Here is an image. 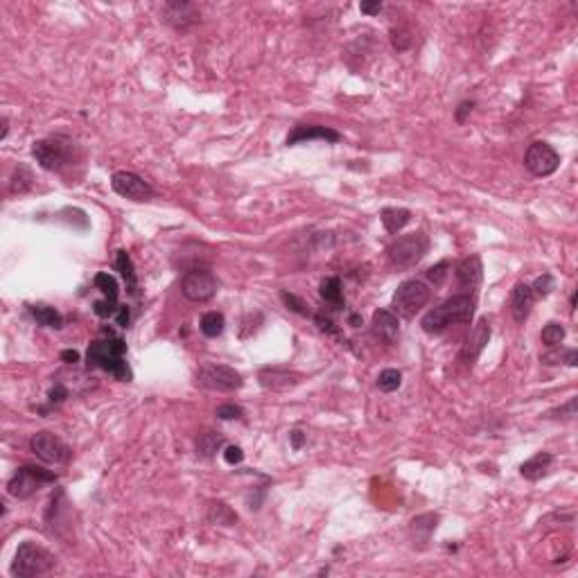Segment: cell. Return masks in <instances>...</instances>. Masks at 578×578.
Instances as JSON below:
<instances>
[{
	"label": "cell",
	"mask_w": 578,
	"mask_h": 578,
	"mask_svg": "<svg viewBox=\"0 0 578 578\" xmlns=\"http://www.w3.org/2000/svg\"><path fill=\"white\" fill-rule=\"evenodd\" d=\"M475 296L472 294H457L452 298H447L445 303H441L438 307L429 309V312L422 316V330L427 335H441L450 325H459V323H470L472 316H475Z\"/></svg>",
	"instance_id": "1"
},
{
	"label": "cell",
	"mask_w": 578,
	"mask_h": 578,
	"mask_svg": "<svg viewBox=\"0 0 578 578\" xmlns=\"http://www.w3.org/2000/svg\"><path fill=\"white\" fill-rule=\"evenodd\" d=\"M127 355V344L120 337H107V339H97L88 346L86 362L93 369H102L104 373H109L120 382L132 380V369L125 360Z\"/></svg>",
	"instance_id": "2"
},
{
	"label": "cell",
	"mask_w": 578,
	"mask_h": 578,
	"mask_svg": "<svg viewBox=\"0 0 578 578\" xmlns=\"http://www.w3.org/2000/svg\"><path fill=\"white\" fill-rule=\"evenodd\" d=\"M32 156L45 172H63L66 167L77 163L79 149L66 136H50L41 138L32 145Z\"/></svg>",
	"instance_id": "3"
},
{
	"label": "cell",
	"mask_w": 578,
	"mask_h": 578,
	"mask_svg": "<svg viewBox=\"0 0 578 578\" xmlns=\"http://www.w3.org/2000/svg\"><path fill=\"white\" fill-rule=\"evenodd\" d=\"M54 565H56V558L52 551H48L43 544L25 540L16 549L10 572L16 578H37V576L50 574Z\"/></svg>",
	"instance_id": "4"
},
{
	"label": "cell",
	"mask_w": 578,
	"mask_h": 578,
	"mask_svg": "<svg viewBox=\"0 0 578 578\" xmlns=\"http://www.w3.org/2000/svg\"><path fill=\"white\" fill-rule=\"evenodd\" d=\"M427 251H429V238L422 231H416L391 242V247L386 249V256L393 269L404 271L416 267L427 256Z\"/></svg>",
	"instance_id": "5"
},
{
	"label": "cell",
	"mask_w": 578,
	"mask_h": 578,
	"mask_svg": "<svg viewBox=\"0 0 578 578\" xmlns=\"http://www.w3.org/2000/svg\"><path fill=\"white\" fill-rule=\"evenodd\" d=\"M56 475L50 470L41 468V466H23L12 475V479L7 482V493L14 499H30L32 495H37L41 488L48 484H54Z\"/></svg>",
	"instance_id": "6"
},
{
	"label": "cell",
	"mask_w": 578,
	"mask_h": 578,
	"mask_svg": "<svg viewBox=\"0 0 578 578\" xmlns=\"http://www.w3.org/2000/svg\"><path fill=\"white\" fill-rule=\"evenodd\" d=\"M431 298V289L427 282L422 280H404L400 287L395 289L393 300H391V307L398 316H404V319H411L416 316L422 307L429 303Z\"/></svg>",
	"instance_id": "7"
},
{
	"label": "cell",
	"mask_w": 578,
	"mask_h": 578,
	"mask_svg": "<svg viewBox=\"0 0 578 578\" xmlns=\"http://www.w3.org/2000/svg\"><path fill=\"white\" fill-rule=\"evenodd\" d=\"M194 384L199 389L206 391H222V393H231V391L242 389L244 380L242 373L235 371L233 366L226 364H208L199 369L197 378H194Z\"/></svg>",
	"instance_id": "8"
},
{
	"label": "cell",
	"mask_w": 578,
	"mask_h": 578,
	"mask_svg": "<svg viewBox=\"0 0 578 578\" xmlns=\"http://www.w3.org/2000/svg\"><path fill=\"white\" fill-rule=\"evenodd\" d=\"M219 291V280L215 273L203 267H194L181 280V294L192 303H206Z\"/></svg>",
	"instance_id": "9"
},
{
	"label": "cell",
	"mask_w": 578,
	"mask_h": 578,
	"mask_svg": "<svg viewBox=\"0 0 578 578\" xmlns=\"http://www.w3.org/2000/svg\"><path fill=\"white\" fill-rule=\"evenodd\" d=\"M30 450L37 459H41L43 463H52V466L68 463L72 457L70 445L63 443L59 436L52 434V431H37V434L30 438Z\"/></svg>",
	"instance_id": "10"
},
{
	"label": "cell",
	"mask_w": 578,
	"mask_h": 578,
	"mask_svg": "<svg viewBox=\"0 0 578 578\" xmlns=\"http://www.w3.org/2000/svg\"><path fill=\"white\" fill-rule=\"evenodd\" d=\"M524 165L533 176H551L560 167V154L549 143L535 141L524 154Z\"/></svg>",
	"instance_id": "11"
},
{
	"label": "cell",
	"mask_w": 578,
	"mask_h": 578,
	"mask_svg": "<svg viewBox=\"0 0 578 578\" xmlns=\"http://www.w3.org/2000/svg\"><path fill=\"white\" fill-rule=\"evenodd\" d=\"M111 188L122 199L129 201H149L154 197L152 185L143 176H138L136 172H127V169H120L111 176Z\"/></svg>",
	"instance_id": "12"
},
{
	"label": "cell",
	"mask_w": 578,
	"mask_h": 578,
	"mask_svg": "<svg viewBox=\"0 0 578 578\" xmlns=\"http://www.w3.org/2000/svg\"><path fill=\"white\" fill-rule=\"evenodd\" d=\"M371 332L380 344L393 346L398 341V335H400V321H398V316L391 309H375L371 321Z\"/></svg>",
	"instance_id": "13"
},
{
	"label": "cell",
	"mask_w": 578,
	"mask_h": 578,
	"mask_svg": "<svg viewBox=\"0 0 578 578\" xmlns=\"http://www.w3.org/2000/svg\"><path fill=\"white\" fill-rule=\"evenodd\" d=\"M300 373L289 369H278V366H267L258 373V384L265 391H289L300 382Z\"/></svg>",
	"instance_id": "14"
},
{
	"label": "cell",
	"mask_w": 578,
	"mask_h": 578,
	"mask_svg": "<svg viewBox=\"0 0 578 578\" xmlns=\"http://www.w3.org/2000/svg\"><path fill=\"white\" fill-rule=\"evenodd\" d=\"M163 16H165V21L172 28L185 30L199 21V10L197 5L185 3V0H169V3L163 5Z\"/></svg>",
	"instance_id": "15"
},
{
	"label": "cell",
	"mask_w": 578,
	"mask_h": 578,
	"mask_svg": "<svg viewBox=\"0 0 578 578\" xmlns=\"http://www.w3.org/2000/svg\"><path fill=\"white\" fill-rule=\"evenodd\" d=\"M309 141H325V143H339L341 141V134L335 132L332 127H325V125H298L294 127V132L287 136V141L285 145H289V147H294L298 143H309Z\"/></svg>",
	"instance_id": "16"
},
{
	"label": "cell",
	"mask_w": 578,
	"mask_h": 578,
	"mask_svg": "<svg viewBox=\"0 0 578 578\" xmlns=\"http://www.w3.org/2000/svg\"><path fill=\"white\" fill-rule=\"evenodd\" d=\"M535 303V296H533V289L531 285L526 282H517L515 287L510 291V298H508V307H510V314L515 323H524L528 319V314H531Z\"/></svg>",
	"instance_id": "17"
},
{
	"label": "cell",
	"mask_w": 578,
	"mask_h": 578,
	"mask_svg": "<svg viewBox=\"0 0 578 578\" xmlns=\"http://www.w3.org/2000/svg\"><path fill=\"white\" fill-rule=\"evenodd\" d=\"M488 341H491V323H488L486 319H482L475 328H472L470 337L466 339V344H463L461 360L466 364H472L479 355H482V350L486 348Z\"/></svg>",
	"instance_id": "18"
},
{
	"label": "cell",
	"mask_w": 578,
	"mask_h": 578,
	"mask_svg": "<svg viewBox=\"0 0 578 578\" xmlns=\"http://www.w3.org/2000/svg\"><path fill=\"white\" fill-rule=\"evenodd\" d=\"M454 273H457L459 287L466 289V294H470L472 289L479 287V282H482V278H484L482 258H479V256H468V258H463Z\"/></svg>",
	"instance_id": "19"
},
{
	"label": "cell",
	"mask_w": 578,
	"mask_h": 578,
	"mask_svg": "<svg viewBox=\"0 0 578 578\" xmlns=\"http://www.w3.org/2000/svg\"><path fill=\"white\" fill-rule=\"evenodd\" d=\"M553 461L556 459H553L551 452H538L519 466V475H522L526 482H540L542 477H547L551 472Z\"/></svg>",
	"instance_id": "20"
},
{
	"label": "cell",
	"mask_w": 578,
	"mask_h": 578,
	"mask_svg": "<svg viewBox=\"0 0 578 578\" xmlns=\"http://www.w3.org/2000/svg\"><path fill=\"white\" fill-rule=\"evenodd\" d=\"M319 294L328 305H332L335 309H341L344 303V289H341V280L337 276H328V278H323L319 285Z\"/></svg>",
	"instance_id": "21"
},
{
	"label": "cell",
	"mask_w": 578,
	"mask_h": 578,
	"mask_svg": "<svg viewBox=\"0 0 578 578\" xmlns=\"http://www.w3.org/2000/svg\"><path fill=\"white\" fill-rule=\"evenodd\" d=\"M438 519H441V517H438L436 513H425V515L413 517V519H411V526H409L413 540L425 544V542L429 540V535L436 531Z\"/></svg>",
	"instance_id": "22"
},
{
	"label": "cell",
	"mask_w": 578,
	"mask_h": 578,
	"mask_svg": "<svg viewBox=\"0 0 578 578\" xmlns=\"http://www.w3.org/2000/svg\"><path fill=\"white\" fill-rule=\"evenodd\" d=\"M380 219H382V224H384V229L393 235L398 231H402L406 224H409V219H411V210H406V208H384L380 213Z\"/></svg>",
	"instance_id": "23"
},
{
	"label": "cell",
	"mask_w": 578,
	"mask_h": 578,
	"mask_svg": "<svg viewBox=\"0 0 578 578\" xmlns=\"http://www.w3.org/2000/svg\"><path fill=\"white\" fill-rule=\"evenodd\" d=\"M208 519L217 526H233L238 522V513H235L226 502H210L208 504Z\"/></svg>",
	"instance_id": "24"
},
{
	"label": "cell",
	"mask_w": 578,
	"mask_h": 578,
	"mask_svg": "<svg viewBox=\"0 0 578 578\" xmlns=\"http://www.w3.org/2000/svg\"><path fill=\"white\" fill-rule=\"evenodd\" d=\"M34 174L28 165H19L14 169V174L10 176V192L12 194H28L34 188Z\"/></svg>",
	"instance_id": "25"
},
{
	"label": "cell",
	"mask_w": 578,
	"mask_h": 578,
	"mask_svg": "<svg viewBox=\"0 0 578 578\" xmlns=\"http://www.w3.org/2000/svg\"><path fill=\"white\" fill-rule=\"evenodd\" d=\"M116 269L120 271L122 280H125L129 294H136V289H138V278H136L134 262H132V258H129L127 251H118V256H116Z\"/></svg>",
	"instance_id": "26"
},
{
	"label": "cell",
	"mask_w": 578,
	"mask_h": 578,
	"mask_svg": "<svg viewBox=\"0 0 578 578\" xmlns=\"http://www.w3.org/2000/svg\"><path fill=\"white\" fill-rule=\"evenodd\" d=\"M30 314L34 316V321L39 325H45V328L59 330L61 325H63V316L56 312L54 307H50V305H32Z\"/></svg>",
	"instance_id": "27"
},
{
	"label": "cell",
	"mask_w": 578,
	"mask_h": 578,
	"mask_svg": "<svg viewBox=\"0 0 578 578\" xmlns=\"http://www.w3.org/2000/svg\"><path fill=\"white\" fill-rule=\"evenodd\" d=\"M224 445V436L219 431H203V434L197 436V454L199 457H215V454L222 450Z\"/></svg>",
	"instance_id": "28"
},
{
	"label": "cell",
	"mask_w": 578,
	"mask_h": 578,
	"mask_svg": "<svg viewBox=\"0 0 578 578\" xmlns=\"http://www.w3.org/2000/svg\"><path fill=\"white\" fill-rule=\"evenodd\" d=\"M224 328H226V319L222 312H206L199 321L201 335L208 339H217L224 332Z\"/></svg>",
	"instance_id": "29"
},
{
	"label": "cell",
	"mask_w": 578,
	"mask_h": 578,
	"mask_svg": "<svg viewBox=\"0 0 578 578\" xmlns=\"http://www.w3.org/2000/svg\"><path fill=\"white\" fill-rule=\"evenodd\" d=\"M93 285L102 291L104 298L113 300V303H118V298H120V287H118V280L113 278L111 273H107V271L97 273L95 278H93Z\"/></svg>",
	"instance_id": "30"
},
{
	"label": "cell",
	"mask_w": 578,
	"mask_h": 578,
	"mask_svg": "<svg viewBox=\"0 0 578 578\" xmlns=\"http://www.w3.org/2000/svg\"><path fill=\"white\" fill-rule=\"evenodd\" d=\"M540 360L544 364H567V366H576L578 364V353H576V348H567V350H558V348H553L549 350L547 355H542Z\"/></svg>",
	"instance_id": "31"
},
{
	"label": "cell",
	"mask_w": 578,
	"mask_h": 578,
	"mask_svg": "<svg viewBox=\"0 0 578 578\" xmlns=\"http://www.w3.org/2000/svg\"><path fill=\"white\" fill-rule=\"evenodd\" d=\"M565 335H567V332H565V328H563V323L551 321V323L544 325V330H542L540 339H542V344H544V346H549V348H558V346L565 341Z\"/></svg>",
	"instance_id": "32"
},
{
	"label": "cell",
	"mask_w": 578,
	"mask_h": 578,
	"mask_svg": "<svg viewBox=\"0 0 578 578\" xmlns=\"http://www.w3.org/2000/svg\"><path fill=\"white\" fill-rule=\"evenodd\" d=\"M402 386V373L395 369H384L378 375V389L384 391V393H393Z\"/></svg>",
	"instance_id": "33"
},
{
	"label": "cell",
	"mask_w": 578,
	"mask_h": 578,
	"mask_svg": "<svg viewBox=\"0 0 578 578\" xmlns=\"http://www.w3.org/2000/svg\"><path fill=\"white\" fill-rule=\"evenodd\" d=\"M280 298H282L285 307L291 309V312H296V314H300V316H312V312L307 309L305 300L300 298V296L291 294V291H287V289H282V291H280Z\"/></svg>",
	"instance_id": "34"
},
{
	"label": "cell",
	"mask_w": 578,
	"mask_h": 578,
	"mask_svg": "<svg viewBox=\"0 0 578 578\" xmlns=\"http://www.w3.org/2000/svg\"><path fill=\"white\" fill-rule=\"evenodd\" d=\"M531 289H533V296H535V298L549 296V291L553 289V276H551V273H542L540 278H535V282L531 285Z\"/></svg>",
	"instance_id": "35"
},
{
	"label": "cell",
	"mask_w": 578,
	"mask_h": 578,
	"mask_svg": "<svg viewBox=\"0 0 578 578\" xmlns=\"http://www.w3.org/2000/svg\"><path fill=\"white\" fill-rule=\"evenodd\" d=\"M120 309V303H113V300H97V303L93 305V312L100 316V319H113L116 316V312Z\"/></svg>",
	"instance_id": "36"
},
{
	"label": "cell",
	"mask_w": 578,
	"mask_h": 578,
	"mask_svg": "<svg viewBox=\"0 0 578 578\" xmlns=\"http://www.w3.org/2000/svg\"><path fill=\"white\" fill-rule=\"evenodd\" d=\"M215 416L219 420H240L244 416V409L238 404H219L217 406V411H215Z\"/></svg>",
	"instance_id": "37"
},
{
	"label": "cell",
	"mask_w": 578,
	"mask_h": 578,
	"mask_svg": "<svg viewBox=\"0 0 578 578\" xmlns=\"http://www.w3.org/2000/svg\"><path fill=\"white\" fill-rule=\"evenodd\" d=\"M391 41H393V48L398 52H404L406 48L411 45V37H409V32H404V30H391Z\"/></svg>",
	"instance_id": "38"
},
{
	"label": "cell",
	"mask_w": 578,
	"mask_h": 578,
	"mask_svg": "<svg viewBox=\"0 0 578 578\" xmlns=\"http://www.w3.org/2000/svg\"><path fill=\"white\" fill-rule=\"evenodd\" d=\"M447 269H450V262H447V260H443V262H438V265H434L431 267V269L427 271V278L434 282V285H441L445 278H447Z\"/></svg>",
	"instance_id": "39"
},
{
	"label": "cell",
	"mask_w": 578,
	"mask_h": 578,
	"mask_svg": "<svg viewBox=\"0 0 578 578\" xmlns=\"http://www.w3.org/2000/svg\"><path fill=\"white\" fill-rule=\"evenodd\" d=\"M576 416V398H569V402L549 411V418H574Z\"/></svg>",
	"instance_id": "40"
},
{
	"label": "cell",
	"mask_w": 578,
	"mask_h": 578,
	"mask_svg": "<svg viewBox=\"0 0 578 578\" xmlns=\"http://www.w3.org/2000/svg\"><path fill=\"white\" fill-rule=\"evenodd\" d=\"M224 461L229 463V466H238V463L244 461V452L240 445H226L224 447Z\"/></svg>",
	"instance_id": "41"
},
{
	"label": "cell",
	"mask_w": 578,
	"mask_h": 578,
	"mask_svg": "<svg viewBox=\"0 0 578 578\" xmlns=\"http://www.w3.org/2000/svg\"><path fill=\"white\" fill-rule=\"evenodd\" d=\"M475 107H477V102H475V100H466V102H461L459 107H457V111H454V120H457L459 125H463V122L468 120L470 113L475 111Z\"/></svg>",
	"instance_id": "42"
},
{
	"label": "cell",
	"mask_w": 578,
	"mask_h": 578,
	"mask_svg": "<svg viewBox=\"0 0 578 578\" xmlns=\"http://www.w3.org/2000/svg\"><path fill=\"white\" fill-rule=\"evenodd\" d=\"M314 321H316V325H319V328H321L323 332H328V335H339V328H337L335 323H332V319H328V316L316 314Z\"/></svg>",
	"instance_id": "43"
},
{
	"label": "cell",
	"mask_w": 578,
	"mask_h": 578,
	"mask_svg": "<svg viewBox=\"0 0 578 578\" xmlns=\"http://www.w3.org/2000/svg\"><path fill=\"white\" fill-rule=\"evenodd\" d=\"M48 398H50V404H59V402H63L68 398V389L56 382L54 389L50 391V393H48Z\"/></svg>",
	"instance_id": "44"
},
{
	"label": "cell",
	"mask_w": 578,
	"mask_h": 578,
	"mask_svg": "<svg viewBox=\"0 0 578 578\" xmlns=\"http://www.w3.org/2000/svg\"><path fill=\"white\" fill-rule=\"evenodd\" d=\"M113 319H116V323L120 325V328H127L129 321H132V312H129L127 305H120V309L116 312V316H113Z\"/></svg>",
	"instance_id": "45"
},
{
	"label": "cell",
	"mask_w": 578,
	"mask_h": 578,
	"mask_svg": "<svg viewBox=\"0 0 578 578\" xmlns=\"http://www.w3.org/2000/svg\"><path fill=\"white\" fill-rule=\"evenodd\" d=\"M305 438H307V436L303 434V431H300V429H294V431H291V434H289L291 447H294V450H300V447H303V443H305Z\"/></svg>",
	"instance_id": "46"
},
{
	"label": "cell",
	"mask_w": 578,
	"mask_h": 578,
	"mask_svg": "<svg viewBox=\"0 0 578 578\" xmlns=\"http://www.w3.org/2000/svg\"><path fill=\"white\" fill-rule=\"evenodd\" d=\"M360 10H362V14H380L382 12V3H380V0H375V3H362Z\"/></svg>",
	"instance_id": "47"
},
{
	"label": "cell",
	"mask_w": 578,
	"mask_h": 578,
	"mask_svg": "<svg viewBox=\"0 0 578 578\" xmlns=\"http://www.w3.org/2000/svg\"><path fill=\"white\" fill-rule=\"evenodd\" d=\"M61 362L77 364L79 362V353H77V350H63V353H61Z\"/></svg>",
	"instance_id": "48"
},
{
	"label": "cell",
	"mask_w": 578,
	"mask_h": 578,
	"mask_svg": "<svg viewBox=\"0 0 578 578\" xmlns=\"http://www.w3.org/2000/svg\"><path fill=\"white\" fill-rule=\"evenodd\" d=\"M7 134H10V120L3 118V134H0V141H5Z\"/></svg>",
	"instance_id": "49"
},
{
	"label": "cell",
	"mask_w": 578,
	"mask_h": 578,
	"mask_svg": "<svg viewBox=\"0 0 578 578\" xmlns=\"http://www.w3.org/2000/svg\"><path fill=\"white\" fill-rule=\"evenodd\" d=\"M350 323H353V325H355V328H357V325H360V323H362V319H360V316H357V314H353V316H350Z\"/></svg>",
	"instance_id": "50"
}]
</instances>
